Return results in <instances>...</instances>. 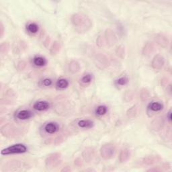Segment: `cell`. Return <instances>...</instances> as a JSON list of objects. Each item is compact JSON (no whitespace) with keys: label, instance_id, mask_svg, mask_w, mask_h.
<instances>
[{"label":"cell","instance_id":"obj_12","mask_svg":"<svg viewBox=\"0 0 172 172\" xmlns=\"http://www.w3.org/2000/svg\"><path fill=\"white\" fill-rule=\"evenodd\" d=\"M165 64V58L161 54H156L151 62V66L154 69H161Z\"/></svg>","mask_w":172,"mask_h":172},{"label":"cell","instance_id":"obj_28","mask_svg":"<svg viewBox=\"0 0 172 172\" xmlns=\"http://www.w3.org/2000/svg\"><path fill=\"white\" fill-rule=\"evenodd\" d=\"M46 63V60L42 57H37L34 58V64L37 67H42V66H45Z\"/></svg>","mask_w":172,"mask_h":172},{"label":"cell","instance_id":"obj_6","mask_svg":"<svg viewBox=\"0 0 172 172\" xmlns=\"http://www.w3.org/2000/svg\"><path fill=\"white\" fill-rule=\"evenodd\" d=\"M116 152V148L112 143H107L101 146L100 149V156L104 159L108 160L114 157Z\"/></svg>","mask_w":172,"mask_h":172},{"label":"cell","instance_id":"obj_3","mask_svg":"<svg viewBox=\"0 0 172 172\" xmlns=\"http://www.w3.org/2000/svg\"><path fill=\"white\" fill-rule=\"evenodd\" d=\"M28 164L18 159H11L3 164L1 167L2 172H11L23 171L28 169Z\"/></svg>","mask_w":172,"mask_h":172},{"label":"cell","instance_id":"obj_29","mask_svg":"<svg viewBox=\"0 0 172 172\" xmlns=\"http://www.w3.org/2000/svg\"><path fill=\"white\" fill-rule=\"evenodd\" d=\"M57 86L59 89H65L67 88L69 86V82L65 79H60L57 82Z\"/></svg>","mask_w":172,"mask_h":172},{"label":"cell","instance_id":"obj_21","mask_svg":"<svg viewBox=\"0 0 172 172\" xmlns=\"http://www.w3.org/2000/svg\"><path fill=\"white\" fill-rule=\"evenodd\" d=\"M171 169V166L168 163H163L161 166L154 167L153 168L148 170L147 171H166Z\"/></svg>","mask_w":172,"mask_h":172},{"label":"cell","instance_id":"obj_30","mask_svg":"<svg viewBox=\"0 0 172 172\" xmlns=\"http://www.w3.org/2000/svg\"><path fill=\"white\" fill-rule=\"evenodd\" d=\"M28 32L32 34H36L38 31V26L35 23H30L27 26Z\"/></svg>","mask_w":172,"mask_h":172},{"label":"cell","instance_id":"obj_22","mask_svg":"<svg viewBox=\"0 0 172 172\" xmlns=\"http://www.w3.org/2000/svg\"><path fill=\"white\" fill-rule=\"evenodd\" d=\"M148 108L150 109L151 110L154 112H159L161 111L163 109V104L160 102H151L148 105Z\"/></svg>","mask_w":172,"mask_h":172},{"label":"cell","instance_id":"obj_19","mask_svg":"<svg viewBox=\"0 0 172 172\" xmlns=\"http://www.w3.org/2000/svg\"><path fill=\"white\" fill-rule=\"evenodd\" d=\"M139 111V108L137 105H133L132 106H131L130 108L128 109V110L127 111V116L128 118H134L138 114Z\"/></svg>","mask_w":172,"mask_h":172},{"label":"cell","instance_id":"obj_5","mask_svg":"<svg viewBox=\"0 0 172 172\" xmlns=\"http://www.w3.org/2000/svg\"><path fill=\"white\" fill-rule=\"evenodd\" d=\"M27 151V147L23 144H15L7 147L1 151L2 155H7L11 154L24 153Z\"/></svg>","mask_w":172,"mask_h":172},{"label":"cell","instance_id":"obj_41","mask_svg":"<svg viewBox=\"0 0 172 172\" xmlns=\"http://www.w3.org/2000/svg\"><path fill=\"white\" fill-rule=\"evenodd\" d=\"M42 84L45 86H50L52 84V80L50 79H45L43 80Z\"/></svg>","mask_w":172,"mask_h":172},{"label":"cell","instance_id":"obj_33","mask_svg":"<svg viewBox=\"0 0 172 172\" xmlns=\"http://www.w3.org/2000/svg\"><path fill=\"white\" fill-rule=\"evenodd\" d=\"M149 96H150L149 92H148L147 89L143 88L141 90H140V99H141L143 101L147 100L148 97H149Z\"/></svg>","mask_w":172,"mask_h":172},{"label":"cell","instance_id":"obj_24","mask_svg":"<svg viewBox=\"0 0 172 172\" xmlns=\"http://www.w3.org/2000/svg\"><path fill=\"white\" fill-rule=\"evenodd\" d=\"M78 125L81 128H92L94 125L93 121L90 120H81L78 122Z\"/></svg>","mask_w":172,"mask_h":172},{"label":"cell","instance_id":"obj_4","mask_svg":"<svg viewBox=\"0 0 172 172\" xmlns=\"http://www.w3.org/2000/svg\"><path fill=\"white\" fill-rule=\"evenodd\" d=\"M62 163V156L59 153L49 155L45 159V166L49 170H53L60 166Z\"/></svg>","mask_w":172,"mask_h":172},{"label":"cell","instance_id":"obj_40","mask_svg":"<svg viewBox=\"0 0 172 172\" xmlns=\"http://www.w3.org/2000/svg\"><path fill=\"white\" fill-rule=\"evenodd\" d=\"M4 26H3L2 22H0V38H2L3 34H4Z\"/></svg>","mask_w":172,"mask_h":172},{"label":"cell","instance_id":"obj_13","mask_svg":"<svg viewBox=\"0 0 172 172\" xmlns=\"http://www.w3.org/2000/svg\"><path fill=\"white\" fill-rule=\"evenodd\" d=\"M95 154H96V151L94 148L93 147H86L83 151L81 155L85 161L89 163L91 162L93 159V158L95 157Z\"/></svg>","mask_w":172,"mask_h":172},{"label":"cell","instance_id":"obj_15","mask_svg":"<svg viewBox=\"0 0 172 172\" xmlns=\"http://www.w3.org/2000/svg\"><path fill=\"white\" fill-rule=\"evenodd\" d=\"M155 50L154 43L152 42H147L144 44L143 48L142 49V54L144 56L150 55L153 53Z\"/></svg>","mask_w":172,"mask_h":172},{"label":"cell","instance_id":"obj_16","mask_svg":"<svg viewBox=\"0 0 172 172\" xmlns=\"http://www.w3.org/2000/svg\"><path fill=\"white\" fill-rule=\"evenodd\" d=\"M130 150H129L128 148H123L119 154V161L120 163L127 162L129 159V158H130Z\"/></svg>","mask_w":172,"mask_h":172},{"label":"cell","instance_id":"obj_31","mask_svg":"<svg viewBox=\"0 0 172 172\" xmlns=\"http://www.w3.org/2000/svg\"><path fill=\"white\" fill-rule=\"evenodd\" d=\"M124 101L126 102H129L133 99V93L131 90H127L124 93Z\"/></svg>","mask_w":172,"mask_h":172},{"label":"cell","instance_id":"obj_2","mask_svg":"<svg viewBox=\"0 0 172 172\" xmlns=\"http://www.w3.org/2000/svg\"><path fill=\"white\" fill-rule=\"evenodd\" d=\"M28 131V128L25 126L15 123H7L0 129L2 136L8 139H16L24 136Z\"/></svg>","mask_w":172,"mask_h":172},{"label":"cell","instance_id":"obj_18","mask_svg":"<svg viewBox=\"0 0 172 172\" xmlns=\"http://www.w3.org/2000/svg\"><path fill=\"white\" fill-rule=\"evenodd\" d=\"M81 69V66L79 62L77 61H71L69 64V71L73 74H75L79 72Z\"/></svg>","mask_w":172,"mask_h":172},{"label":"cell","instance_id":"obj_11","mask_svg":"<svg viewBox=\"0 0 172 172\" xmlns=\"http://www.w3.org/2000/svg\"><path fill=\"white\" fill-rule=\"evenodd\" d=\"M164 125H165V120H164L163 117L159 116L151 121L150 127L152 131L159 132L163 128Z\"/></svg>","mask_w":172,"mask_h":172},{"label":"cell","instance_id":"obj_25","mask_svg":"<svg viewBox=\"0 0 172 172\" xmlns=\"http://www.w3.org/2000/svg\"><path fill=\"white\" fill-rule=\"evenodd\" d=\"M61 49V46L60 42L58 41H54L50 49V52L52 54H57L60 52Z\"/></svg>","mask_w":172,"mask_h":172},{"label":"cell","instance_id":"obj_27","mask_svg":"<svg viewBox=\"0 0 172 172\" xmlns=\"http://www.w3.org/2000/svg\"><path fill=\"white\" fill-rule=\"evenodd\" d=\"M116 54L121 59H124L125 57V48L123 45H120L117 47L116 49Z\"/></svg>","mask_w":172,"mask_h":172},{"label":"cell","instance_id":"obj_32","mask_svg":"<svg viewBox=\"0 0 172 172\" xmlns=\"http://www.w3.org/2000/svg\"><path fill=\"white\" fill-rule=\"evenodd\" d=\"M105 41H104V36L102 34L99 35V36L97 37V38L96 39V45H97V46L99 48H102L105 46Z\"/></svg>","mask_w":172,"mask_h":172},{"label":"cell","instance_id":"obj_36","mask_svg":"<svg viewBox=\"0 0 172 172\" xmlns=\"http://www.w3.org/2000/svg\"><path fill=\"white\" fill-rule=\"evenodd\" d=\"M128 80L127 77H122L119 78L118 80H117L116 83V84H118L119 85H124L128 83Z\"/></svg>","mask_w":172,"mask_h":172},{"label":"cell","instance_id":"obj_26","mask_svg":"<svg viewBox=\"0 0 172 172\" xmlns=\"http://www.w3.org/2000/svg\"><path fill=\"white\" fill-rule=\"evenodd\" d=\"M10 49V43L7 42H2L0 45V53L2 55H6V54L9 52Z\"/></svg>","mask_w":172,"mask_h":172},{"label":"cell","instance_id":"obj_35","mask_svg":"<svg viewBox=\"0 0 172 172\" xmlns=\"http://www.w3.org/2000/svg\"><path fill=\"white\" fill-rule=\"evenodd\" d=\"M92 75H90V74H87V75H84L81 80L82 83L85 84H89L92 81Z\"/></svg>","mask_w":172,"mask_h":172},{"label":"cell","instance_id":"obj_34","mask_svg":"<svg viewBox=\"0 0 172 172\" xmlns=\"http://www.w3.org/2000/svg\"><path fill=\"white\" fill-rule=\"evenodd\" d=\"M108 111V108L106 106H105V105H100L96 109V114L99 116H102L104 115L105 113L107 112Z\"/></svg>","mask_w":172,"mask_h":172},{"label":"cell","instance_id":"obj_42","mask_svg":"<svg viewBox=\"0 0 172 172\" xmlns=\"http://www.w3.org/2000/svg\"><path fill=\"white\" fill-rule=\"evenodd\" d=\"M71 170V168H70L69 166H67V167H64L63 169L61 170V171H70Z\"/></svg>","mask_w":172,"mask_h":172},{"label":"cell","instance_id":"obj_20","mask_svg":"<svg viewBox=\"0 0 172 172\" xmlns=\"http://www.w3.org/2000/svg\"><path fill=\"white\" fill-rule=\"evenodd\" d=\"M45 129L47 133L54 134L57 132V131L58 130V125L56 123H49L46 124Z\"/></svg>","mask_w":172,"mask_h":172},{"label":"cell","instance_id":"obj_10","mask_svg":"<svg viewBox=\"0 0 172 172\" xmlns=\"http://www.w3.org/2000/svg\"><path fill=\"white\" fill-rule=\"evenodd\" d=\"M16 98V95L11 89H9L5 93V97H3L0 100L1 105H11L14 104L15 100Z\"/></svg>","mask_w":172,"mask_h":172},{"label":"cell","instance_id":"obj_17","mask_svg":"<svg viewBox=\"0 0 172 172\" xmlns=\"http://www.w3.org/2000/svg\"><path fill=\"white\" fill-rule=\"evenodd\" d=\"M33 108L38 111L46 110L49 108V104L45 101H38L34 104Z\"/></svg>","mask_w":172,"mask_h":172},{"label":"cell","instance_id":"obj_37","mask_svg":"<svg viewBox=\"0 0 172 172\" xmlns=\"http://www.w3.org/2000/svg\"><path fill=\"white\" fill-rule=\"evenodd\" d=\"M62 135H63V134H62ZM62 135H61L60 136H58L55 139H54V144H55V145H59V144H61L65 140V136Z\"/></svg>","mask_w":172,"mask_h":172},{"label":"cell","instance_id":"obj_38","mask_svg":"<svg viewBox=\"0 0 172 172\" xmlns=\"http://www.w3.org/2000/svg\"><path fill=\"white\" fill-rule=\"evenodd\" d=\"M26 62L24 61H20L18 62L17 68L19 71H23L26 67Z\"/></svg>","mask_w":172,"mask_h":172},{"label":"cell","instance_id":"obj_8","mask_svg":"<svg viewBox=\"0 0 172 172\" xmlns=\"http://www.w3.org/2000/svg\"><path fill=\"white\" fill-rule=\"evenodd\" d=\"M161 160L162 159L158 155H148L140 159L137 163L139 166H142L141 167H143L145 166H153L155 164L161 161Z\"/></svg>","mask_w":172,"mask_h":172},{"label":"cell","instance_id":"obj_14","mask_svg":"<svg viewBox=\"0 0 172 172\" xmlns=\"http://www.w3.org/2000/svg\"><path fill=\"white\" fill-rule=\"evenodd\" d=\"M154 40L155 42L157 43L159 46H161V47L163 49L167 48L170 44V41L168 40V38L165 35L161 34H156L154 37Z\"/></svg>","mask_w":172,"mask_h":172},{"label":"cell","instance_id":"obj_1","mask_svg":"<svg viewBox=\"0 0 172 172\" xmlns=\"http://www.w3.org/2000/svg\"><path fill=\"white\" fill-rule=\"evenodd\" d=\"M72 24L78 33H85L91 29L92 21L88 15L83 13H75L71 18Z\"/></svg>","mask_w":172,"mask_h":172},{"label":"cell","instance_id":"obj_7","mask_svg":"<svg viewBox=\"0 0 172 172\" xmlns=\"http://www.w3.org/2000/svg\"><path fill=\"white\" fill-rule=\"evenodd\" d=\"M93 61L96 67L101 70L107 69L110 65L109 58L103 53H97L93 58Z\"/></svg>","mask_w":172,"mask_h":172},{"label":"cell","instance_id":"obj_43","mask_svg":"<svg viewBox=\"0 0 172 172\" xmlns=\"http://www.w3.org/2000/svg\"><path fill=\"white\" fill-rule=\"evenodd\" d=\"M171 111H170L169 113H168V120H169L170 122H171Z\"/></svg>","mask_w":172,"mask_h":172},{"label":"cell","instance_id":"obj_23","mask_svg":"<svg viewBox=\"0 0 172 172\" xmlns=\"http://www.w3.org/2000/svg\"><path fill=\"white\" fill-rule=\"evenodd\" d=\"M32 116V114L29 110H23L19 111L17 114V118L19 120H27Z\"/></svg>","mask_w":172,"mask_h":172},{"label":"cell","instance_id":"obj_39","mask_svg":"<svg viewBox=\"0 0 172 172\" xmlns=\"http://www.w3.org/2000/svg\"><path fill=\"white\" fill-rule=\"evenodd\" d=\"M74 164H75V166L76 167H79L83 165V161H82V160L80 157H78L76 159H75V161H74Z\"/></svg>","mask_w":172,"mask_h":172},{"label":"cell","instance_id":"obj_9","mask_svg":"<svg viewBox=\"0 0 172 172\" xmlns=\"http://www.w3.org/2000/svg\"><path fill=\"white\" fill-rule=\"evenodd\" d=\"M104 41L106 45L109 47L113 46L116 42L117 41V37L114 30H112L111 28H107L104 31V33L103 34Z\"/></svg>","mask_w":172,"mask_h":172}]
</instances>
